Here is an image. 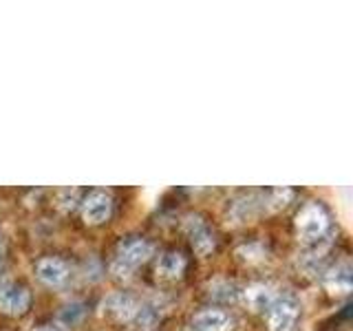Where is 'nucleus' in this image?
<instances>
[{
	"label": "nucleus",
	"mask_w": 353,
	"mask_h": 331,
	"mask_svg": "<svg viewBox=\"0 0 353 331\" xmlns=\"http://www.w3.org/2000/svg\"><path fill=\"white\" fill-rule=\"evenodd\" d=\"M80 212L86 225H102L113 212V199L102 190H93L80 201Z\"/></svg>",
	"instance_id": "nucleus-6"
},
{
	"label": "nucleus",
	"mask_w": 353,
	"mask_h": 331,
	"mask_svg": "<svg viewBox=\"0 0 353 331\" xmlns=\"http://www.w3.org/2000/svg\"><path fill=\"white\" fill-rule=\"evenodd\" d=\"M139 307H141V303L128 292L108 294L102 301V305H99L102 314L117 320V323H132V320H135L137 314H139Z\"/></svg>",
	"instance_id": "nucleus-4"
},
{
	"label": "nucleus",
	"mask_w": 353,
	"mask_h": 331,
	"mask_svg": "<svg viewBox=\"0 0 353 331\" xmlns=\"http://www.w3.org/2000/svg\"><path fill=\"white\" fill-rule=\"evenodd\" d=\"M31 307V292L29 287L5 281L0 283V314L5 316H22Z\"/></svg>",
	"instance_id": "nucleus-5"
},
{
	"label": "nucleus",
	"mask_w": 353,
	"mask_h": 331,
	"mask_svg": "<svg viewBox=\"0 0 353 331\" xmlns=\"http://www.w3.org/2000/svg\"><path fill=\"white\" fill-rule=\"evenodd\" d=\"M84 314H86L84 305H80V303H73V305L64 307L62 312H60V323H62V325H66V327L77 325V323H80V320L84 318Z\"/></svg>",
	"instance_id": "nucleus-17"
},
{
	"label": "nucleus",
	"mask_w": 353,
	"mask_h": 331,
	"mask_svg": "<svg viewBox=\"0 0 353 331\" xmlns=\"http://www.w3.org/2000/svg\"><path fill=\"white\" fill-rule=\"evenodd\" d=\"M265 254H268V250H265L263 243L259 241H252V243H243V245L236 248V257L241 263H248V265H254V263H261L265 259Z\"/></svg>",
	"instance_id": "nucleus-16"
},
{
	"label": "nucleus",
	"mask_w": 353,
	"mask_h": 331,
	"mask_svg": "<svg viewBox=\"0 0 353 331\" xmlns=\"http://www.w3.org/2000/svg\"><path fill=\"white\" fill-rule=\"evenodd\" d=\"M183 230L188 232V237H190L192 250L199 254V257H208V254L214 252V248H216V237H214V232L208 228V223H205L201 217H196V214L185 217Z\"/></svg>",
	"instance_id": "nucleus-7"
},
{
	"label": "nucleus",
	"mask_w": 353,
	"mask_h": 331,
	"mask_svg": "<svg viewBox=\"0 0 353 331\" xmlns=\"http://www.w3.org/2000/svg\"><path fill=\"white\" fill-rule=\"evenodd\" d=\"M239 296H241L239 287L230 281H216L210 285V298H214L219 303H234Z\"/></svg>",
	"instance_id": "nucleus-15"
},
{
	"label": "nucleus",
	"mask_w": 353,
	"mask_h": 331,
	"mask_svg": "<svg viewBox=\"0 0 353 331\" xmlns=\"http://www.w3.org/2000/svg\"><path fill=\"white\" fill-rule=\"evenodd\" d=\"M33 331H64L60 325H40V327H36Z\"/></svg>",
	"instance_id": "nucleus-19"
},
{
	"label": "nucleus",
	"mask_w": 353,
	"mask_h": 331,
	"mask_svg": "<svg viewBox=\"0 0 353 331\" xmlns=\"http://www.w3.org/2000/svg\"><path fill=\"white\" fill-rule=\"evenodd\" d=\"M154 254V248L148 239L143 237H126L117 243V254H115V261L126 265V268L135 270L139 265L148 263L150 257Z\"/></svg>",
	"instance_id": "nucleus-3"
},
{
	"label": "nucleus",
	"mask_w": 353,
	"mask_h": 331,
	"mask_svg": "<svg viewBox=\"0 0 353 331\" xmlns=\"http://www.w3.org/2000/svg\"><path fill=\"white\" fill-rule=\"evenodd\" d=\"M261 210H265V194H256V192H248L236 197L234 201L230 203L228 214L232 217L234 223H245V221H252Z\"/></svg>",
	"instance_id": "nucleus-10"
},
{
	"label": "nucleus",
	"mask_w": 353,
	"mask_h": 331,
	"mask_svg": "<svg viewBox=\"0 0 353 331\" xmlns=\"http://www.w3.org/2000/svg\"><path fill=\"white\" fill-rule=\"evenodd\" d=\"M329 225L331 217L325 205L318 201H309L296 217V234L307 245H316V243L323 241L329 232Z\"/></svg>",
	"instance_id": "nucleus-1"
},
{
	"label": "nucleus",
	"mask_w": 353,
	"mask_h": 331,
	"mask_svg": "<svg viewBox=\"0 0 353 331\" xmlns=\"http://www.w3.org/2000/svg\"><path fill=\"white\" fill-rule=\"evenodd\" d=\"M194 331H232L234 329V318L223 309H201L192 316Z\"/></svg>",
	"instance_id": "nucleus-11"
},
{
	"label": "nucleus",
	"mask_w": 353,
	"mask_h": 331,
	"mask_svg": "<svg viewBox=\"0 0 353 331\" xmlns=\"http://www.w3.org/2000/svg\"><path fill=\"white\" fill-rule=\"evenodd\" d=\"M0 243H3V239H0Z\"/></svg>",
	"instance_id": "nucleus-20"
},
{
	"label": "nucleus",
	"mask_w": 353,
	"mask_h": 331,
	"mask_svg": "<svg viewBox=\"0 0 353 331\" xmlns=\"http://www.w3.org/2000/svg\"><path fill=\"white\" fill-rule=\"evenodd\" d=\"M110 272H113V274H115V279H119V281H126V279H130V276H132V270L126 268V265L117 263V261L110 263Z\"/></svg>",
	"instance_id": "nucleus-18"
},
{
	"label": "nucleus",
	"mask_w": 353,
	"mask_h": 331,
	"mask_svg": "<svg viewBox=\"0 0 353 331\" xmlns=\"http://www.w3.org/2000/svg\"><path fill=\"white\" fill-rule=\"evenodd\" d=\"M353 287V274H351V265L345 263H336L334 268L325 272V290L331 296H347Z\"/></svg>",
	"instance_id": "nucleus-12"
},
{
	"label": "nucleus",
	"mask_w": 353,
	"mask_h": 331,
	"mask_svg": "<svg viewBox=\"0 0 353 331\" xmlns=\"http://www.w3.org/2000/svg\"><path fill=\"white\" fill-rule=\"evenodd\" d=\"M294 201V190L292 188H274L268 194H265V210L270 212H279V210H285Z\"/></svg>",
	"instance_id": "nucleus-14"
},
{
	"label": "nucleus",
	"mask_w": 353,
	"mask_h": 331,
	"mask_svg": "<svg viewBox=\"0 0 353 331\" xmlns=\"http://www.w3.org/2000/svg\"><path fill=\"white\" fill-rule=\"evenodd\" d=\"M36 276H38V281L47 287H62L69 281L71 268H69V263L60 257H42L36 263Z\"/></svg>",
	"instance_id": "nucleus-8"
},
{
	"label": "nucleus",
	"mask_w": 353,
	"mask_h": 331,
	"mask_svg": "<svg viewBox=\"0 0 353 331\" xmlns=\"http://www.w3.org/2000/svg\"><path fill=\"white\" fill-rule=\"evenodd\" d=\"M276 298H279L276 290L272 285H265V283H254V285L245 287V290L241 292L243 305H245L254 314H265L274 305Z\"/></svg>",
	"instance_id": "nucleus-9"
},
{
	"label": "nucleus",
	"mask_w": 353,
	"mask_h": 331,
	"mask_svg": "<svg viewBox=\"0 0 353 331\" xmlns=\"http://www.w3.org/2000/svg\"><path fill=\"white\" fill-rule=\"evenodd\" d=\"M185 265H188V261L179 250H168L157 259L154 274H157V279H161V281H176L183 276Z\"/></svg>",
	"instance_id": "nucleus-13"
},
{
	"label": "nucleus",
	"mask_w": 353,
	"mask_h": 331,
	"mask_svg": "<svg viewBox=\"0 0 353 331\" xmlns=\"http://www.w3.org/2000/svg\"><path fill=\"white\" fill-rule=\"evenodd\" d=\"M265 314L270 331H294L301 318V305L294 296H279Z\"/></svg>",
	"instance_id": "nucleus-2"
}]
</instances>
